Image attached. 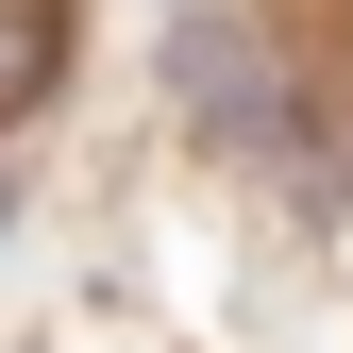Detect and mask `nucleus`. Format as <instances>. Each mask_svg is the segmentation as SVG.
I'll list each match as a JSON object with an SVG mask.
<instances>
[{
    "label": "nucleus",
    "mask_w": 353,
    "mask_h": 353,
    "mask_svg": "<svg viewBox=\"0 0 353 353\" xmlns=\"http://www.w3.org/2000/svg\"><path fill=\"white\" fill-rule=\"evenodd\" d=\"M51 84V0H0V118Z\"/></svg>",
    "instance_id": "f257e3e1"
}]
</instances>
